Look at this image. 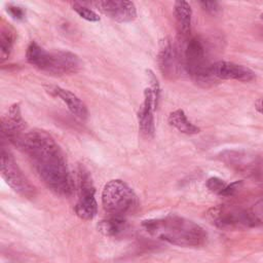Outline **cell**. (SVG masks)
Returning <instances> with one entry per match:
<instances>
[{
	"mask_svg": "<svg viewBox=\"0 0 263 263\" xmlns=\"http://www.w3.org/2000/svg\"><path fill=\"white\" fill-rule=\"evenodd\" d=\"M184 44L178 48L182 67L199 85L208 87L213 85L217 80L212 76L211 65L208 60V51L204 41L198 37H188L184 39Z\"/></svg>",
	"mask_w": 263,
	"mask_h": 263,
	"instance_id": "3",
	"label": "cell"
},
{
	"mask_svg": "<svg viewBox=\"0 0 263 263\" xmlns=\"http://www.w3.org/2000/svg\"><path fill=\"white\" fill-rule=\"evenodd\" d=\"M102 203L110 216L125 218L139 208V199L135 191L122 180L109 181L102 191Z\"/></svg>",
	"mask_w": 263,
	"mask_h": 263,
	"instance_id": "4",
	"label": "cell"
},
{
	"mask_svg": "<svg viewBox=\"0 0 263 263\" xmlns=\"http://www.w3.org/2000/svg\"><path fill=\"white\" fill-rule=\"evenodd\" d=\"M1 176L6 184L20 195L26 198L35 196L36 189L34 185L24 175L12 155L4 148L1 151Z\"/></svg>",
	"mask_w": 263,
	"mask_h": 263,
	"instance_id": "8",
	"label": "cell"
},
{
	"mask_svg": "<svg viewBox=\"0 0 263 263\" xmlns=\"http://www.w3.org/2000/svg\"><path fill=\"white\" fill-rule=\"evenodd\" d=\"M212 76L218 80H236L249 82L255 78V72L250 68L232 62L218 61L211 65Z\"/></svg>",
	"mask_w": 263,
	"mask_h": 263,
	"instance_id": "11",
	"label": "cell"
},
{
	"mask_svg": "<svg viewBox=\"0 0 263 263\" xmlns=\"http://www.w3.org/2000/svg\"><path fill=\"white\" fill-rule=\"evenodd\" d=\"M157 104L152 90L147 87L144 91V101L138 112V122L141 134L147 138H153L155 132L153 111L156 109Z\"/></svg>",
	"mask_w": 263,
	"mask_h": 263,
	"instance_id": "14",
	"label": "cell"
},
{
	"mask_svg": "<svg viewBox=\"0 0 263 263\" xmlns=\"http://www.w3.org/2000/svg\"><path fill=\"white\" fill-rule=\"evenodd\" d=\"M226 186H227V184L222 179H220L218 177H212V178L208 179V181H206L208 189L218 195L222 194V192Z\"/></svg>",
	"mask_w": 263,
	"mask_h": 263,
	"instance_id": "22",
	"label": "cell"
},
{
	"mask_svg": "<svg viewBox=\"0 0 263 263\" xmlns=\"http://www.w3.org/2000/svg\"><path fill=\"white\" fill-rule=\"evenodd\" d=\"M98 230L108 237H120L126 232L127 223L125 218L110 216L99 222Z\"/></svg>",
	"mask_w": 263,
	"mask_h": 263,
	"instance_id": "17",
	"label": "cell"
},
{
	"mask_svg": "<svg viewBox=\"0 0 263 263\" xmlns=\"http://www.w3.org/2000/svg\"><path fill=\"white\" fill-rule=\"evenodd\" d=\"M93 4L100 11L119 23H127L134 21L137 16V8L135 3L132 1L104 0L97 1Z\"/></svg>",
	"mask_w": 263,
	"mask_h": 263,
	"instance_id": "13",
	"label": "cell"
},
{
	"mask_svg": "<svg viewBox=\"0 0 263 263\" xmlns=\"http://www.w3.org/2000/svg\"><path fill=\"white\" fill-rule=\"evenodd\" d=\"M77 185L78 200L74 211L80 219L91 220L96 217L98 212V204L95 198L96 189L88 170L83 165L78 166Z\"/></svg>",
	"mask_w": 263,
	"mask_h": 263,
	"instance_id": "7",
	"label": "cell"
},
{
	"mask_svg": "<svg viewBox=\"0 0 263 263\" xmlns=\"http://www.w3.org/2000/svg\"><path fill=\"white\" fill-rule=\"evenodd\" d=\"M146 75H147L148 81L150 83L149 88L152 90L153 96L155 98V102L158 105V100H159V96H160V87H159V83L157 81V78L151 70H146Z\"/></svg>",
	"mask_w": 263,
	"mask_h": 263,
	"instance_id": "23",
	"label": "cell"
},
{
	"mask_svg": "<svg viewBox=\"0 0 263 263\" xmlns=\"http://www.w3.org/2000/svg\"><path fill=\"white\" fill-rule=\"evenodd\" d=\"M15 147L28 155L38 177L50 191L63 197L73 193L75 185L64 153L50 134L37 128L29 130Z\"/></svg>",
	"mask_w": 263,
	"mask_h": 263,
	"instance_id": "1",
	"label": "cell"
},
{
	"mask_svg": "<svg viewBox=\"0 0 263 263\" xmlns=\"http://www.w3.org/2000/svg\"><path fill=\"white\" fill-rule=\"evenodd\" d=\"M261 18H262V20H263V13H262V14H261Z\"/></svg>",
	"mask_w": 263,
	"mask_h": 263,
	"instance_id": "29",
	"label": "cell"
},
{
	"mask_svg": "<svg viewBox=\"0 0 263 263\" xmlns=\"http://www.w3.org/2000/svg\"><path fill=\"white\" fill-rule=\"evenodd\" d=\"M250 211L256 225L263 223V198L259 199Z\"/></svg>",
	"mask_w": 263,
	"mask_h": 263,
	"instance_id": "24",
	"label": "cell"
},
{
	"mask_svg": "<svg viewBox=\"0 0 263 263\" xmlns=\"http://www.w3.org/2000/svg\"><path fill=\"white\" fill-rule=\"evenodd\" d=\"M15 41V31L8 25H2L0 30V60L3 63L10 55Z\"/></svg>",
	"mask_w": 263,
	"mask_h": 263,
	"instance_id": "19",
	"label": "cell"
},
{
	"mask_svg": "<svg viewBox=\"0 0 263 263\" xmlns=\"http://www.w3.org/2000/svg\"><path fill=\"white\" fill-rule=\"evenodd\" d=\"M157 63L161 74L166 79L173 80L179 76L182 67L180 53L178 48H176L167 38H164L160 43Z\"/></svg>",
	"mask_w": 263,
	"mask_h": 263,
	"instance_id": "10",
	"label": "cell"
},
{
	"mask_svg": "<svg viewBox=\"0 0 263 263\" xmlns=\"http://www.w3.org/2000/svg\"><path fill=\"white\" fill-rule=\"evenodd\" d=\"M209 220L222 229H243L256 226L250 210L221 204L208 212Z\"/></svg>",
	"mask_w": 263,
	"mask_h": 263,
	"instance_id": "6",
	"label": "cell"
},
{
	"mask_svg": "<svg viewBox=\"0 0 263 263\" xmlns=\"http://www.w3.org/2000/svg\"><path fill=\"white\" fill-rule=\"evenodd\" d=\"M219 159L231 170L263 182V158L243 150H224L218 155Z\"/></svg>",
	"mask_w": 263,
	"mask_h": 263,
	"instance_id": "5",
	"label": "cell"
},
{
	"mask_svg": "<svg viewBox=\"0 0 263 263\" xmlns=\"http://www.w3.org/2000/svg\"><path fill=\"white\" fill-rule=\"evenodd\" d=\"M80 65L79 58L71 51H48L42 71L50 75L63 76L76 73L80 69Z\"/></svg>",
	"mask_w": 263,
	"mask_h": 263,
	"instance_id": "9",
	"label": "cell"
},
{
	"mask_svg": "<svg viewBox=\"0 0 263 263\" xmlns=\"http://www.w3.org/2000/svg\"><path fill=\"white\" fill-rule=\"evenodd\" d=\"M168 123L185 135H195L199 133V127L193 124L186 116L185 112L181 109H177L170 113Z\"/></svg>",
	"mask_w": 263,
	"mask_h": 263,
	"instance_id": "18",
	"label": "cell"
},
{
	"mask_svg": "<svg viewBox=\"0 0 263 263\" xmlns=\"http://www.w3.org/2000/svg\"><path fill=\"white\" fill-rule=\"evenodd\" d=\"M72 9L82 18L88 21V22H99L100 21V16L99 14L90 9L89 7H87L86 5H84L83 3L80 2H72Z\"/></svg>",
	"mask_w": 263,
	"mask_h": 263,
	"instance_id": "21",
	"label": "cell"
},
{
	"mask_svg": "<svg viewBox=\"0 0 263 263\" xmlns=\"http://www.w3.org/2000/svg\"><path fill=\"white\" fill-rule=\"evenodd\" d=\"M26 122L22 116L21 106L18 103L12 104L7 113L1 118L2 135L14 146L20 142L25 134Z\"/></svg>",
	"mask_w": 263,
	"mask_h": 263,
	"instance_id": "12",
	"label": "cell"
},
{
	"mask_svg": "<svg viewBox=\"0 0 263 263\" xmlns=\"http://www.w3.org/2000/svg\"><path fill=\"white\" fill-rule=\"evenodd\" d=\"M174 15L176 21V27L181 39H187L191 31V18L192 10L188 2L179 0L174 4Z\"/></svg>",
	"mask_w": 263,
	"mask_h": 263,
	"instance_id": "16",
	"label": "cell"
},
{
	"mask_svg": "<svg viewBox=\"0 0 263 263\" xmlns=\"http://www.w3.org/2000/svg\"><path fill=\"white\" fill-rule=\"evenodd\" d=\"M242 182L241 181H236L231 184H227L225 189L223 190L221 196H233L238 192V190L241 188Z\"/></svg>",
	"mask_w": 263,
	"mask_h": 263,
	"instance_id": "27",
	"label": "cell"
},
{
	"mask_svg": "<svg viewBox=\"0 0 263 263\" xmlns=\"http://www.w3.org/2000/svg\"><path fill=\"white\" fill-rule=\"evenodd\" d=\"M48 51L41 47L37 42L32 41L27 47L26 59L29 64L34 66L35 68L41 70L45 63V58L47 57ZM42 71V70H41Z\"/></svg>",
	"mask_w": 263,
	"mask_h": 263,
	"instance_id": "20",
	"label": "cell"
},
{
	"mask_svg": "<svg viewBox=\"0 0 263 263\" xmlns=\"http://www.w3.org/2000/svg\"><path fill=\"white\" fill-rule=\"evenodd\" d=\"M199 5L209 14L216 15L221 11V5L218 1H200Z\"/></svg>",
	"mask_w": 263,
	"mask_h": 263,
	"instance_id": "25",
	"label": "cell"
},
{
	"mask_svg": "<svg viewBox=\"0 0 263 263\" xmlns=\"http://www.w3.org/2000/svg\"><path fill=\"white\" fill-rule=\"evenodd\" d=\"M255 108H256V110H257L258 112H260V113L263 114V100H262V99H261V100H258V101L256 102Z\"/></svg>",
	"mask_w": 263,
	"mask_h": 263,
	"instance_id": "28",
	"label": "cell"
},
{
	"mask_svg": "<svg viewBox=\"0 0 263 263\" xmlns=\"http://www.w3.org/2000/svg\"><path fill=\"white\" fill-rule=\"evenodd\" d=\"M7 12L9 13V15L14 18V20H17V21H21L25 17L26 15V10L22 7V6H18V5H14V4H9L7 6Z\"/></svg>",
	"mask_w": 263,
	"mask_h": 263,
	"instance_id": "26",
	"label": "cell"
},
{
	"mask_svg": "<svg viewBox=\"0 0 263 263\" xmlns=\"http://www.w3.org/2000/svg\"><path fill=\"white\" fill-rule=\"evenodd\" d=\"M142 225L150 235L179 247L197 248L208 239V234L200 225L177 215L145 220Z\"/></svg>",
	"mask_w": 263,
	"mask_h": 263,
	"instance_id": "2",
	"label": "cell"
},
{
	"mask_svg": "<svg viewBox=\"0 0 263 263\" xmlns=\"http://www.w3.org/2000/svg\"><path fill=\"white\" fill-rule=\"evenodd\" d=\"M45 89L51 96L62 100L67 105L72 114H74L76 117L82 120L87 118L88 111L86 105L75 93L58 85H47L45 86Z\"/></svg>",
	"mask_w": 263,
	"mask_h": 263,
	"instance_id": "15",
	"label": "cell"
}]
</instances>
